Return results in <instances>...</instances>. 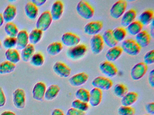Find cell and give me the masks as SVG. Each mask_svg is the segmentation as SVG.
<instances>
[{
	"mask_svg": "<svg viewBox=\"0 0 154 115\" xmlns=\"http://www.w3.org/2000/svg\"><path fill=\"white\" fill-rule=\"evenodd\" d=\"M76 10L77 13L85 19H90L94 15V10L93 7L84 0L80 1L77 3Z\"/></svg>",
	"mask_w": 154,
	"mask_h": 115,
	"instance_id": "6da1fadb",
	"label": "cell"
},
{
	"mask_svg": "<svg viewBox=\"0 0 154 115\" xmlns=\"http://www.w3.org/2000/svg\"><path fill=\"white\" fill-rule=\"evenodd\" d=\"M121 47L123 52L132 56L138 55L141 50V48L136 41L132 39H128L123 40Z\"/></svg>",
	"mask_w": 154,
	"mask_h": 115,
	"instance_id": "7a4b0ae2",
	"label": "cell"
},
{
	"mask_svg": "<svg viewBox=\"0 0 154 115\" xmlns=\"http://www.w3.org/2000/svg\"><path fill=\"white\" fill-rule=\"evenodd\" d=\"M87 51V48L84 44H79L70 48L66 52L68 58L72 60H78L82 58Z\"/></svg>",
	"mask_w": 154,
	"mask_h": 115,
	"instance_id": "3957f363",
	"label": "cell"
},
{
	"mask_svg": "<svg viewBox=\"0 0 154 115\" xmlns=\"http://www.w3.org/2000/svg\"><path fill=\"white\" fill-rule=\"evenodd\" d=\"M53 20L50 11H45L40 14L38 19L36 22V28L43 31H46L51 26Z\"/></svg>",
	"mask_w": 154,
	"mask_h": 115,
	"instance_id": "277c9868",
	"label": "cell"
},
{
	"mask_svg": "<svg viewBox=\"0 0 154 115\" xmlns=\"http://www.w3.org/2000/svg\"><path fill=\"white\" fill-rule=\"evenodd\" d=\"M12 99L13 105L17 108L21 110L26 107V93L23 89H16L12 93Z\"/></svg>",
	"mask_w": 154,
	"mask_h": 115,
	"instance_id": "5b68a950",
	"label": "cell"
},
{
	"mask_svg": "<svg viewBox=\"0 0 154 115\" xmlns=\"http://www.w3.org/2000/svg\"><path fill=\"white\" fill-rule=\"evenodd\" d=\"M127 7V2L124 0H119L113 4L110 10V15L113 19H118L122 16Z\"/></svg>",
	"mask_w": 154,
	"mask_h": 115,
	"instance_id": "8992f818",
	"label": "cell"
},
{
	"mask_svg": "<svg viewBox=\"0 0 154 115\" xmlns=\"http://www.w3.org/2000/svg\"><path fill=\"white\" fill-rule=\"evenodd\" d=\"M92 85L94 88H97L101 90H109L112 87V81L104 76H98L94 78L92 81Z\"/></svg>",
	"mask_w": 154,
	"mask_h": 115,
	"instance_id": "52a82bcc",
	"label": "cell"
},
{
	"mask_svg": "<svg viewBox=\"0 0 154 115\" xmlns=\"http://www.w3.org/2000/svg\"><path fill=\"white\" fill-rule=\"evenodd\" d=\"M147 65L143 62L135 64L131 70L130 75L132 80L138 81L142 78L147 72Z\"/></svg>",
	"mask_w": 154,
	"mask_h": 115,
	"instance_id": "ba28073f",
	"label": "cell"
},
{
	"mask_svg": "<svg viewBox=\"0 0 154 115\" xmlns=\"http://www.w3.org/2000/svg\"><path fill=\"white\" fill-rule=\"evenodd\" d=\"M100 71L104 75L110 78H112L117 75L118 70L116 66L109 61H104L99 65Z\"/></svg>",
	"mask_w": 154,
	"mask_h": 115,
	"instance_id": "9c48e42d",
	"label": "cell"
},
{
	"mask_svg": "<svg viewBox=\"0 0 154 115\" xmlns=\"http://www.w3.org/2000/svg\"><path fill=\"white\" fill-rule=\"evenodd\" d=\"M61 41L63 45L71 48L79 45L81 42V38L72 32H66L62 35Z\"/></svg>",
	"mask_w": 154,
	"mask_h": 115,
	"instance_id": "30bf717a",
	"label": "cell"
},
{
	"mask_svg": "<svg viewBox=\"0 0 154 115\" xmlns=\"http://www.w3.org/2000/svg\"><path fill=\"white\" fill-rule=\"evenodd\" d=\"M104 43L100 34L92 36L90 40V47L93 54H100L104 48Z\"/></svg>",
	"mask_w": 154,
	"mask_h": 115,
	"instance_id": "8fae6325",
	"label": "cell"
},
{
	"mask_svg": "<svg viewBox=\"0 0 154 115\" xmlns=\"http://www.w3.org/2000/svg\"><path fill=\"white\" fill-rule=\"evenodd\" d=\"M103 24L100 21H93L87 23L84 28V31L87 35L94 36L98 35L101 31Z\"/></svg>",
	"mask_w": 154,
	"mask_h": 115,
	"instance_id": "7c38bea8",
	"label": "cell"
},
{
	"mask_svg": "<svg viewBox=\"0 0 154 115\" xmlns=\"http://www.w3.org/2000/svg\"><path fill=\"white\" fill-rule=\"evenodd\" d=\"M53 69L56 74L62 78L69 77L72 71L69 66L61 61L56 62L53 65Z\"/></svg>",
	"mask_w": 154,
	"mask_h": 115,
	"instance_id": "4fadbf2b",
	"label": "cell"
},
{
	"mask_svg": "<svg viewBox=\"0 0 154 115\" xmlns=\"http://www.w3.org/2000/svg\"><path fill=\"white\" fill-rule=\"evenodd\" d=\"M46 85L43 82H38L34 85L32 90V97L35 100L42 101L45 99Z\"/></svg>",
	"mask_w": 154,
	"mask_h": 115,
	"instance_id": "5bb4252c",
	"label": "cell"
},
{
	"mask_svg": "<svg viewBox=\"0 0 154 115\" xmlns=\"http://www.w3.org/2000/svg\"><path fill=\"white\" fill-rule=\"evenodd\" d=\"M89 79V75L84 72L78 73L71 76L68 80L69 83L73 87H79L86 83Z\"/></svg>",
	"mask_w": 154,
	"mask_h": 115,
	"instance_id": "9a60e30c",
	"label": "cell"
},
{
	"mask_svg": "<svg viewBox=\"0 0 154 115\" xmlns=\"http://www.w3.org/2000/svg\"><path fill=\"white\" fill-rule=\"evenodd\" d=\"M89 92L90 93L88 103L92 107H98L102 100V91L97 88H94Z\"/></svg>",
	"mask_w": 154,
	"mask_h": 115,
	"instance_id": "2e32d148",
	"label": "cell"
},
{
	"mask_svg": "<svg viewBox=\"0 0 154 115\" xmlns=\"http://www.w3.org/2000/svg\"><path fill=\"white\" fill-rule=\"evenodd\" d=\"M64 12V4L61 1H56L53 4L50 13L53 20L60 19Z\"/></svg>",
	"mask_w": 154,
	"mask_h": 115,
	"instance_id": "e0dca14e",
	"label": "cell"
},
{
	"mask_svg": "<svg viewBox=\"0 0 154 115\" xmlns=\"http://www.w3.org/2000/svg\"><path fill=\"white\" fill-rule=\"evenodd\" d=\"M17 48L22 50L29 44V34L27 31L22 30L19 31L16 37Z\"/></svg>",
	"mask_w": 154,
	"mask_h": 115,
	"instance_id": "ac0fdd59",
	"label": "cell"
},
{
	"mask_svg": "<svg viewBox=\"0 0 154 115\" xmlns=\"http://www.w3.org/2000/svg\"><path fill=\"white\" fill-rule=\"evenodd\" d=\"M135 40L140 48H145L150 43L151 36L146 31H142L136 35Z\"/></svg>",
	"mask_w": 154,
	"mask_h": 115,
	"instance_id": "d6986e66",
	"label": "cell"
},
{
	"mask_svg": "<svg viewBox=\"0 0 154 115\" xmlns=\"http://www.w3.org/2000/svg\"><path fill=\"white\" fill-rule=\"evenodd\" d=\"M17 15V9L16 6L10 4L7 6L2 14L4 22H12Z\"/></svg>",
	"mask_w": 154,
	"mask_h": 115,
	"instance_id": "ffe728a7",
	"label": "cell"
},
{
	"mask_svg": "<svg viewBox=\"0 0 154 115\" xmlns=\"http://www.w3.org/2000/svg\"><path fill=\"white\" fill-rule=\"evenodd\" d=\"M122 49L119 46H116L110 48L106 52L105 55L107 61L112 62L116 61L122 55Z\"/></svg>",
	"mask_w": 154,
	"mask_h": 115,
	"instance_id": "44dd1931",
	"label": "cell"
},
{
	"mask_svg": "<svg viewBox=\"0 0 154 115\" xmlns=\"http://www.w3.org/2000/svg\"><path fill=\"white\" fill-rule=\"evenodd\" d=\"M137 17V12L134 9H130L125 11L122 16L121 24L123 27L127 28L131 23L135 21Z\"/></svg>",
	"mask_w": 154,
	"mask_h": 115,
	"instance_id": "7402d4cb",
	"label": "cell"
},
{
	"mask_svg": "<svg viewBox=\"0 0 154 115\" xmlns=\"http://www.w3.org/2000/svg\"><path fill=\"white\" fill-rule=\"evenodd\" d=\"M138 98V94L135 92H128L122 98V105L128 107H131L134 103H136Z\"/></svg>",
	"mask_w": 154,
	"mask_h": 115,
	"instance_id": "603a6c76",
	"label": "cell"
},
{
	"mask_svg": "<svg viewBox=\"0 0 154 115\" xmlns=\"http://www.w3.org/2000/svg\"><path fill=\"white\" fill-rule=\"evenodd\" d=\"M60 91V88L58 85L53 84L47 88L45 95V99L48 101L53 100L58 96Z\"/></svg>",
	"mask_w": 154,
	"mask_h": 115,
	"instance_id": "cb8c5ba5",
	"label": "cell"
},
{
	"mask_svg": "<svg viewBox=\"0 0 154 115\" xmlns=\"http://www.w3.org/2000/svg\"><path fill=\"white\" fill-rule=\"evenodd\" d=\"M24 10L26 16L30 19H35L38 15V7L31 1L28 2L26 4Z\"/></svg>",
	"mask_w": 154,
	"mask_h": 115,
	"instance_id": "d4e9b609",
	"label": "cell"
},
{
	"mask_svg": "<svg viewBox=\"0 0 154 115\" xmlns=\"http://www.w3.org/2000/svg\"><path fill=\"white\" fill-rule=\"evenodd\" d=\"M101 36L104 44L110 48L117 46L118 42L114 39L112 30L108 29L105 31Z\"/></svg>",
	"mask_w": 154,
	"mask_h": 115,
	"instance_id": "484cf974",
	"label": "cell"
},
{
	"mask_svg": "<svg viewBox=\"0 0 154 115\" xmlns=\"http://www.w3.org/2000/svg\"><path fill=\"white\" fill-rule=\"evenodd\" d=\"M154 13L153 10H146L140 13L139 16V21L142 25H149L154 20Z\"/></svg>",
	"mask_w": 154,
	"mask_h": 115,
	"instance_id": "4316f807",
	"label": "cell"
},
{
	"mask_svg": "<svg viewBox=\"0 0 154 115\" xmlns=\"http://www.w3.org/2000/svg\"><path fill=\"white\" fill-rule=\"evenodd\" d=\"M35 48L34 45L29 44L21 50L20 58L25 62H28L35 54Z\"/></svg>",
	"mask_w": 154,
	"mask_h": 115,
	"instance_id": "83f0119b",
	"label": "cell"
},
{
	"mask_svg": "<svg viewBox=\"0 0 154 115\" xmlns=\"http://www.w3.org/2000/svg\"><path fill=\"white\" fill-rule=\"evenodd\" d=\"M5 55L7 61L15 64L20 61V55L18 50L15 49H7L5 52Z\"/></svg>",
	"mask_w": 154,
	"mask_h": 115,
	"instance_id": "f1b7e54d",
	"label": "cell"
},
{
	"mask_svg": "<svg viewBox=\"0 0 154 115\" xmlns=\"http://www.w3.org/2000/svg\"><path fill=\"white\" fill-rule=\"evenodd\" d=\"M63 45L59 41L52 42L47 47V52L51 56H56L60 54L63 49Z\"/></svg>",
	"mask_w": 154,
	"mask_h": 115,
	"instance_id": "f546056e",
	"label": "cell"
},
{
	"mask_svg": "<svg viewBox=\"0 0 154 115\" xmlns=\"http://www.w3.org/2000/svg\"><path fill=\"white\" fill-rule=\"evenodd\" d=\"M43 31L38 29L35 28L32 30L29 34V44L33 45H36L39 43L42 39Z\"/></svg>",
	"mask_w": 154,
	"mask_h": 115,
	"instance_id": "4dcf8cb0",
	"label": "cell"
},
{
	"mask_svg": "<svg viewBox=\"0 0 154 115\" xmlns=\"http://www.w3.org/2000/svg\"><path fill=\"white\" fill-rule=\"evenodd\" d=\"M16 65L8 61H5L0 63V74H10L15 71Z\"/></svg>",
	"mask_w": 154,
	"mask_h": 115,
	"instance_id": "1f68e13d",
	"label": "cell"
},
{
	"mask_svg": "<svg viewBox=\"0 0 154 115\" xmlns=\"http://www.w3.org/2000/svg\"><path fill=\"white\" fill-rule=\"evenodd\" d=\"M143 25L139 21H134L127 27V30L130 35L136 36L142 31Z\"/></svg>",
	"mask_w": 154,
	"mask_h": 115,
	"instance_id": "d6a6232c",
	"label": "cell"
},
{
	"mask_svg": "<svg viewBox=\"0 0 154 115\" xmlns=\"http://www.w3.org/2000/svg\"><path fill=\"white\" fill-rule=\"evenodd\" d=\"M4 30L8 37H16L19 32L18 28L12 22H7L4 27Z\"/></svg>",
	"mask_w": 154,
	"mask_h": 115,
	"instance_id": "836d02e7",
	"label": "cell"
},
{
	"mask_svg": "<svg viewBox=\"0 0 154 115\" xmlns=\"http://www.w3.org/2000/svg\"><path fill=\"white\" fill-rule=\"evenodd\" d=\"M30 64L33 66L39 67L42 66L45 63V58L40 52L35 53L30 59Z\"/></svg>",
	"mask_w": 154,
	"mask_h": 115,
	"instance_id": "e575fe53",
	"label": "cell"
},
{
	"mask_svg": "<svg viewBox=\"0 0 154 115\" xmlns=\"http://www.w3.org/2000/svg\"><path fill=\"white\" fill-rule=\"evenodd\" d=\"M112 35L118 42L123 41L127 35V31L122 27H118L112 30Z\"/></svg>",
	"mask_w": 154,
	"mask_h": 115,
	"instance_id": "d590c367",
	"label": "cell"
},
{
	"mask_svg": "<svg viewBox=\"0 0 154 115\" xmlns=\"http://www.w3.org/2000/svg\"><path fill=\"white\" fill-rule=\"evenodd\" d=\"M89 93L90 92L86 89L83 88H80L75 92V97L76 99L88 103Z\"/></svg>",
	"mask_w": 154,
	"mask_h": 115,
	"instance_id": "8d00e7d4",
	"label": "cell"
},
{
	"mask_svg": "<svg viewBox=\"0 0 154 115\" xmlns=\"http://www.w3.org/2000/svg\"><path fill=\"white\" fill-rule=\"evenodd\" d=\"M113 91L116 97L122 99L128 92V89L123 84L118 83L114 86Z\"/></svg>",
	"mask_w": 154,
	"mask_h": 115,
	"instance_id": "74e56055",
	"label": "cell"
},
{
	"mask_svg": "<svg viewBox=\"0 0 154 115\" xmlns=\"http://www.w3.org/2000/svg\"><path fill=\"white\" fill-rule=\"evenodd\" d=\"M72 108L81 111L86 112L89 108L88 103L81 101L77 99H75L72 102Z\"/></svg>",
	"mask_w": 154,
	"mask_h": 115,
	"instance_id": "f35d334b",
	"label": "cell"
},
{
	"mask_svg": "<svg viewBox=\"0 0 154 115\" xmlns=\"http://www.w3.org/2000/svg\"><path fill=\"white\" fill-rule=\"evenodd\" d=\"M118 113L119 115H135L136 111L133 107L122 105L118 108Z\"/></svg>",
	"mask_w": 154,
	"mask_h": 115,
	"instance_id": "ab89813d",
	"label": "cell"
},
{
	"mask_svg": "<svg viewBox=\"0 0 154 115\" xmlns=\"http://www.w3.org/2000/svg\"><path fill=\"white\" fill-rule=\"evenodd\" d=\"M3 47L6 49H13L17 46V39L16 37H8L4 40L2 43Z\"/></svg>",
	"mask_w": 154,
	"mask_h": 115,
	"instance_id": "60d3db41",
	"label": "cell"
},
{
	"mask_svg": "<svg viewBox=\"0 0 154 115\" xmlns=\"http://www.w3.org/2000/svg\"><path fill=\"white\" fill-rule=\"evenodd\" d=\"M146 65L153 64L154 63V50H149L144 56V62Z\"/></svg>",
	"mask_w": 154,
	"mask_h": 115,
	"instance_id": "b9f144b4",
	"label": "cell"
},
{
	"mask_svg": "<svg viewBox=\"0 0 154 115\" xmlns=\"http://www.w3.org/2000/svg\"><path fill=\"white\" fill-rule=\"evenodd\" d=\"M66 115H86V112L71 108L67 110Z\"/></svg>",
	"mask_w": 154,
	"mask_h": 115,
	"instance_id": "7bdbcfd3",
	"label": "cell"
},
{
	"mask_svg": "<svg viewBox=\"0 0 154 115\" xmlns=\"http://www.w3.org/2000/svg\"><path fill=\"white\" fill-rule=\"evenodd\" d=\"M7 102L6 95L3 91V89L0 87V108H2L5 106Z\"/></svg>",
	"mask_w": 154,
	"mask_h": 115,
	"instance_id": "ee69618b",
	"label": "cell"
},
{
	"mask_svg": "<svg viewBox=\"0 0 154 115\" xmlns=\"http://www.w3.org/2000/svg\"><path fill=\"white\" fill-rule=\"evenodd\" d=\"M145 110H146V111L149 115H154V102H150L147 103L145 106Z\"/></svg>",
	"mask_w": 154,
	"mask_h": 115,
	"instance_id": "f6af8a7d",
	"label": "cell"
},
{
	"mask_svg": "<svg viewBox=\"0 0 154 115\" xmlns=\"http://www.w3.org/2000/svg\"><path fill=\"white\" fill-rule=\"evenodd\" d=\"M148 83L149 84V85L151 86L152 88L154 87V69H152L149 73L148 78Z\"/></svg>",
	"mask_w": 154,
	"mask_h": 115,
	"instance_id": "bcb514c9",
	"label": "cell"
},
{
	"mask_svg": "<svg viewBox=\"0 0 154 115\" xmlns=\"http://www.w3.org/2000/svg\"><path fill=\"white\" fill-rule=\"evenodd\" d=\"M31 2L34 4L37 7H38V6H41L45 4L47 2V0H32Z\"/></svg>",
	"mask_w": 154,
	"mask_h": 115,
	"instance_id": "7dc6e473",
	"label": "cell"
},
{
	"mask_svg": "<svg viewBox=\"0 0 154 115\" xmlns=\"http://www.w3.org/2000/svg\"><path fill=\"white\" fill-rule=\"evenodd\" d=\"M51 115H65V114L62 110L56 108L52 111Z\"/></svg>",
	"mask_w": 154,
	"mask_h": 115,
	"instance_id": "c3c4849f",
	"label": "cell"
},
{
	"mask_svg": "<svg viewBox=\"0 0 154 115\" xmlns=\"http://www.w3.org/2000/svg\"><path fill=\"white\" fill-rule=\"evenodd\" d=\"M0 115H16V114L11 111H5L2 112Z\"/></svg>",
	"mask_w": 154,
	"mask_h": 115,
	"instance_id": "681fc988",
	"label": "cell"
},
{
	"mask_svg": "<svg viewBox=\"0 0 154 115\" xmlns=\"http://www.w3.org/2000/svg\"><path fill=\"white\" fill-rule=\"evenodd\" d=\"M151 24V26L150 27V32H151V35L152 37H154V20L150 23Z\"/></svg>",
	"mask_w": 154,
	"mask_h": 115,
	"instance_id": "f907efd6",
	"label": "cell"
},
{
	"mask_svg": "<svg viewBox=\"0 0 154 115\" xmlns=\"http://www.w3.org/2000/svg\"><path fill=\"white\" fill-rule=\"evenodd\" d=\"M4 22V21L3 19V17H2V14L0 13V28L3 25Z\"/></svg>",
	"mask_w": 154,
	"mask_h": 115,
	"instance_id": "816d5d0a",
	"label": "cell"
},
{
	"mask_svg": "<svg viewBox=\"0 0 154 115\" xmlns=\"http://www.w3.org/2000/svg\"><path fill=\"white\" fill-rule=\"evenodd\" d=\"M2 43L1 41L0 40V49L2 48Z\"/></svg>",
	"mask_w": 154,
	"mask_h": 115,
	"instance_id": "f5cc1de1",
	"label": "cell"
},
{
	"mask_svg": "<svg viewBox=\"0 0 154 115\" xmlns=\"http://www.w3.org/2000/svg\"><path fill=\"white\" fill-rule=\"evenodd\" d=\"M147 115V114H145V115Z\"/></svg>",
	"mask_w": 154,
	"mask_h": 115,
	"instance_id": "db71d44e",
	"label": "cell"
}]
</instances>
